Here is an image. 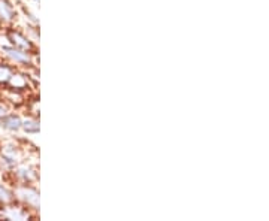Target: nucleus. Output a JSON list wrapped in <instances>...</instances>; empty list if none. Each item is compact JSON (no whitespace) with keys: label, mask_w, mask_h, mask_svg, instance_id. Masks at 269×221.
<instances>
[{"label":"nucleus","mask_w":269,"mask_h":221,"mask_svg":"<svg viewBox=\"0 0 269 221\" xmlns=\"http://www.w3.org/2000/svg\"><path fill=\"white\" fill-rule=\"evenodd\" d=\"M15 200L21 202L26 208L29 206L33 211H38L41 208V196L39 190L33 187L32 184H18L14 190Z\"/></svg>","instance_id":"nucleus-1"},{"label":"nucleus","mask_w":269,"mask_h":221,"mask_svg":"<svg viewBox=\"0 0 269 221\" xmlns=\"http://www.w3.org/2000/svg\"><path fill=\"white\" fill-rule=\"evenodd\" d=\"M0 51L2 54L9 60V63H12L14 66H30L33 65V54L23 51L20 48H15L12 45H5V47H0Z\"/></svg>","instance_id":"nucleus-2"},{"label":"nucleus","mask_w":269,"mask_h":221,"mask_svg":"<svg viewBox=\"0 0 269 221\" xmlns=\"http://www.w3.org/2000/svg\"><path fill=\"white\" fill-rule=\"evenodd\" d=\"M12 173L20 184H33L39 178L38 169L35 166H32L30 163H18L12 169Z\"/></svg>","instance_id":"nucleus-3"},{"label":"nucleus","mask_w":269,"mask_h":221,"mask_svg":"<svg viewBox=\"0 0 269 221\" xmlns=\"http://www.w3.org/2000/svg\"><path fill=\"white\" fill-rule=\"evenodd\" d=\"M8 38H9V42H11V45H12V47H15V48L23 50V51H27V53L35 54V51H36V45H35V44H33V41H32L29 36H26L24 33H21V32H18V30H12V32H9V33H8Z\"/></svg>","instance_id":"nucleus-4"},{"label":"nucleus","mask_w":269,"mask_h":221,"mask_svg":"<svg viewBox=\"0 0 269 221\" xmlns=\"http://www.w3.org/2000/svg\"><path fill=\"white\" fill-rule=\"evenodd\" d=\"M21 121L23 118L17 114H6L3 118H0V129L8 133H18L21 132Z\"/></svg>","instance_id":"nucleus-5"},{"label":"nucleus","mask_w":269,"mask_h":221,"mask_svg":"<svg viewBox=\"0 0 269 221\" xmlns=\"http://www.w3.org/2000/svg\"><path fill=\"white\" fill-rule=\"evenodd\" d=\"M17 18V9L11 0H0V20L3 23H12Z\"/></svg>","instance_id":"nucleus-6"},{"label":"nucleus","mask_w":269,"mask_h":221,"mask_svg":"<svg viewBox=\"0 0 269 221\" xmlns=\"http://www.w3.org/2000/svg\"><path fill=\"white\" fill-rule=\"evenodd\" d=\"M6 85H8L9 88L15 90V91H23V90H26V88L29 87V78H27L24 74L14 71V74L11 75V78H9V81H8Z\"/></svg>","instance_id":"nucleus-7"},{"label":"nucleus","mask_w":269,"mask_h":221,"mask_svg":"<svg viewBox=\"0 0 269 221\" xmlns=\"http://www.w3.org/2000/svg\"><path fill=\"white\" fill-rule=\"evenodd\" d=\"M26 206L23 205V206H8L6 209H3V212H2V215L6 218V220H27V218H30V214H29V211L27 209H24Z\"/></svg>","instance_id":"nucleus-8"},{"label":"nucleus","mask_w":269,"mask_h":221,"mask_svg":"<svg viewBox=\"0 0 269 221\" xmlns=\"http://www.w3.org/2000/svg\"><path fill=\"white\" fill-rule=\"evenodd\" d=\"M21 130L26 135H38L41 132V124L36 117H27L21 121Z\"/></svg>","instance_id":"nucleus-9"},{"label":"nucleus","mask_w":269,"mask_h":221,"mask_svg":"<svg viewBox=\"0 0 269 221\" xmlns=\"http://www.w3.org/2000/svg\"><path fill=\"white\" fill-rule=\"evenodd\" d=\"M15 71V66L11 63H0V85H6L11 75L14 74Z\"/></svg>","instance_id":"nucleus-10"},{"label":"nucleus","mask_w":269,"mask_h":221,"mask_svg":"<svg viewBox=\"0 0 269 221\" xmlns=\"http://www.w3.org/2000/svg\"><path fill=\"white\" fill-rule=\"evenodd\" d=\"M14 200H15L14 191L11 188H8L2 181H0V203L11 205V203H14Z\"/></svg>","instance_id":"nucleus-11"},{"label":"nucleus","mask_w":269,"mask_h":221,"mask_svg":"<svg viewBox=\"0 0 269 221\" xmlns=\"http://www.w3.org/2000/svg\"><path fill=\"white\" fill-rule=\"evenodd\" d=\"M8 112H9L8 106H6V105H3V103H0V118H3Z\"/></svg>","instance_id":"nucleus-12"},{"label":"nucleus","mask_w":269,"mask_h":221,"mask_svg":"<svg viewBox=\"0 0 269 221\" xmlns=\"http://www.w3.org/2000/svg\"><path fill=\"white\" fill-rule=\"evenodd\" d=\"M32 2H33V3H36V5H38V3H39V0H32Z\"/></svg>","instance_id":"nucleus-13"}]
</instances>
